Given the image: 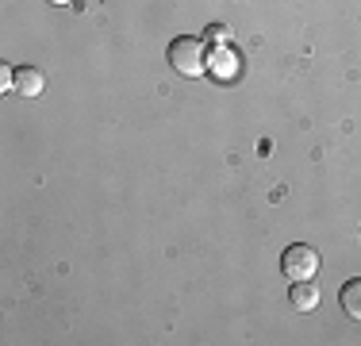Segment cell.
Wrapping results in <instances>:
<instances>
[{"instance_id": "6da1fadb", "label": "cell", "mask_w": 361, "mask_h": 346, "mask_svg": "<svg viewBox=\"0 0 361 346\" xmlns=\"http://www.w3.org/2000/svg\"><path fill=\"white\" fill-rule=\"evenodd\" d=\"M169 66L185 77H204L208 73V50H204L200 39L192 35H180V39L169 42Z\"/></svg>"}, {"instance_id": "7a4b0ae2", "label": "cell", "mask_w": 361, "mask_h": 346, "mask_svg": "<svg viewBox=\"0 0 361 346\" xmlns=\"http://www.w3.org/2000/svg\"><path fill=\"white\" fill-rule=\"evenodd\" d=\"M281 270H285V277H292V281H312V277L319 273V250L307 246V242H296V246H288L285 254H281Z\"/></svg>"}, {"instance_id": "3957f363", "label": "cell", "mask_w": 361, "mask_h": 346, "mask_svg": "<svg viewBox=\"0 0 361 346\" xmlns=\"http://www.w3.org/2000/svg\"><path fill=\"white\" fill-rule=\"evenodd\" d=\"M42 89H47V77H42V69H35V66L16 69V89H12V93H20V97H39Z\"/></svg>"}, {"instance_id": "277c9868", "label": "cell", "mask_w": 361, "mask_h": 346, "mask_svg": "<svg viewBox=\"0 0 361 346\" xmlns=\"http://www.w3.org/2000/svg\"><path fill=\"white\" fill-rule=\"evenodd\" d=\"M288 300H292V308H300V311H315L319 308V289H315V281H292Z\"/></svg>"}, {"instance_id": "5b68a950", "label": "cell", "mask_w": 361, "mask_h": 346, "mask_svg": "<svg viewBox=\"0 0 361 346\" xmlns=\"http://www.w3.org/2000/svg\"><path fill=\"white\" fill-rule=\"evenodd\" d=\"M338 300H342V308H346L350 319H361V277H354V281L342 285Z\"/></svg>"}, {"instance_id": "8992f818", "label": "cell", "mask_w": 361, "mask_h": 346, "mask_svg": "<svg viewBox=\"0 0 361 346\" xmlns=\"http://www.w3.org/2000/svg\"><path fill=\"white\" fill-rule=\"evenodd\" d=\"M235 62H238V58L231 54V47H219L216 54H212L208 69H212V73H219V77H231V73H235Z\"/></svg>"}, {"instance_id": "52a82bcc", "label": "cell", "mask_w": 361, "mask_h": 346, "mask_svg": "<svg viewBox=\"0 0 361 346\" xmlns=\"http://www.w3.org/2000/svg\"><path fill=\"white\" fill-rule=\"evenodd\" d=\"M208 39H212V42H227V39H231L227 23H212V28H208Z\"/></svg>"}, {"instance_id": "ba28073f", "label": "cell", "mask_w": 361, "mask_h": 346, "mask_svg": "<svg viewBox=\"0 0 361 346\" xmlns=\"http://www.w3.org/2000/svg\"><path fill=\"white\" fill-rule=\"evenodd\" d=\"M50 4H70V0H50Z\"/></svg>"}]
</instances>
